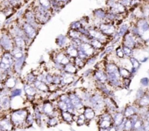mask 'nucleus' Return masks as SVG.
<instances>
[{
    "label": "nucleus",
    "mask_w": 149,
    "mask_h": 131,
    "mask_svg": "<svg viewBox=\"0 0 149 131\" xmlns=\"http://www.w3.org/2000/svg\"><path fill=\"white\" fill-rule=\"evenodd\" d=\"M93 14L99 20H104L106 19L107 12L103 9H97V10H94Z\"/></svg>",
    "instance_id": "nucleus-29"
},
{
    "label": "nucleus",
    "mask_w": 149,
    "mask_h": 131,
    "mask_svg": "<svg viewBox=\"0 0 149 131\" xmlns=\"http://www.w3.org/2000/svg\"><path fill=\"white\" fill-rule=\"evenodd\" d=\"M90 43L97 52H100V51L103 50L105 49V46H106L105 43L96 39H91Z\"/></svg>",
    "instance_id": "nucleus-22"
},
{
    "label": "nucleus",
    "mask_w": 149,
    "mask_h": 131,
    "mask_svg": "<svg viewBox=\"0 0 149 131\" xmlns=\"http://www.w3.org/2000/svg\"><path fill=\"white\" fill-rule=\"evenodd\" d=\"M119 73H120L121 77L122 78H132L133 75H132L131 70L130 69L125 68V67L122 66V65H119Z\"/></svg>",
    "instance_id": "nucleus-26"
},
{
    "label": "nucleus",
    "mask_w": 149,
    "mask_h": 131,
    "mask_svg": "<svg viewBox=\"0 0 149 131\" xmlns=\"http://www.w3.org/2000/svg\"><path fill=\"white\" fill-rule=\"evenodd\" d=\"M0 62L13 66L15 62V58L10 52H1V62Z\"/></svg>",
    "instance_id": "nucleus-15"
},
{
    "label": "nucleus",
    "mask_w": 149,
    "mask_h": 131,
    "mask_svg": "<svg viewBox=\"0 0 149 131\" xmlns=\"http://www.w3.org/2000/svg\"><path fill=\"white\" fill-rule=\"evenodd\" d=\"M68 36H65L63 35H60L59 36H58L55 40V42H56V44L58 45V47L60 49H64L65 46H68L70 43H68Z\"/></svg>",
    "instance_id": "nucleus-20"
},
{
    "label": "nucleus",
    "mask_w": 149,
    "mask_h": 131,
    "mask_svg": "<svg viewBox=\"0 0 149 131\" xmlns=\"http://www.w3.org/2000/svg\"><path fill=\"white\" fill-rule=\"evenodd\" d=\"M114 50H115V49H114V46H113V45H110V46H108V47H106V49H104V53H105V54L109 55V54H111Z\"/></svg>",
    "instance_id": "nucleus-41"
},
{
    "label": "nucleus",
    "mask_w": 149,
    "mask_h": 131,
    "mask_svg": "<svg viewBox=\"0 0 149 131\" xmlns=\"http://www.w3.org/2000/svg\"><path fill=\"white\" fill-rule=\"evenodd\" d=\"M122 45L135 50L137 45V36H135L132 32L130 30L123 38H122Z\"/></svg>",
    "instance_id": "nucleus-5"
},
{
    "label": "nucleus",
    "mask_w": 149,
    "mask_h": 131,
    "mask_svg": "<svg viewBox=\"0 0 149 131\" xmlns=\"http://www.w3.org/2000/svg\"><path fill=\"white\" fill-rule=\"evenodd\" d=\"M61 117L65 123H71L74 121H75V115L74 114H72V113L69 112L68 111L61 112Z\"/></svg>",
    "instance_id": "nucleus-21"
},
{
    "label": "nucleus",
    "mask_w": 149,
    "mask_h": 131,
    "mask_svg": "<svg viewBox=\"0 0 149 131\" xmlns=\"http://www.w3.org/2000/svg\"><path fill=\"white\" fill-rule=\"evenodd\" d=\"M84 114L86 117V120L87 121H90L91 120H93V118L95 116V110L91 107H84Z\"/></svg>",
    "instance_id": "nucleus-24"
},
{
    "label": "nucleus",
    "mask_w": 149,
    "mask_h": 131,
    "mask_svg": "<svg viewBox=\"0 0 149 131\" xmlns=\"http://www.w3.org/2000/svg\"><path fill=\"white\" fill-rule=\"evenodd\" d=\"M1 43V52H11L15 47L14 41L13 36L10 33V32H2L0 39Z\"/></svg>",
    "instance_id": "nucleus-2"
},
{
    "label": "nucleus",
    "mask_w": 149,
    "mask_h": 131,
    "mask_svg": "<svg viewBox=\"0 0 149 131\" xmlns=\"http://www.w3.org/2000/svg\"><path fill=\"white\" fill-rule=\"evenodd\" d=\"M10 118L15 128H20V126L26 125V120L28 117V110L25 108L17 109V110L10 112Z\"/></svg>",
    "instance_id": "nucleus-1"
},
{
    "label": "nucleus",
    "mask_w": 149,
    "mask_h": 131,
    "mask_svg": "<svg viewBox=\"0 0 149 131\" xmlns=\"http://www.w3.org/2000/svg\"><path fill=\"white\" fill-rule=\"evenodd\" d=\"M125 118V114L122 112H115L114 115L113 116V125L116 127L120 125L121 124L123 123L124 120Z\"/></svg>",
    "instance_id": "nucleus-23"
},
{
    "label": "nucleus",
    "mask_w": 149,
    "mask_h": 131,
    "mask_svg": "<svg viewBox=\"0 0 149 131\" xmlns=\"http://www.w3.org/2000/svg\"><path fill=\"white\" fill-rule=\"evenodd\" d=\"M33 85L35 86V88L37 89V91L39 92H42V93H48L49 92V85H47L45 83L42 82V81H39V80L36 79V81L33 83Z\"/></svg>",
    "instance_id": "nucleus-19"
},
{
    "label": "nucleus",
    "mask_w": 149,
    "mask_h": 131,
    "mask_svg": "<svg viewBox=\"0 0 149 131\" xmlns=\"http://www.w3.org/2000/svg\"><path fill=\"white\" fill-rule=\"evenodd\" d=\"M83 26L82 23H81L80 21H75L74 23H72L70 26V28L71 29H74V30H79V29L81 28V27Z\"/></svg>",
    "instance_id": "nucleus-38"
},
{
    "label": "nucleus",
    "mask_w": 149,
    "mask_h": 131,
    "mask_svg": "<svg viewBox=\"0 0 149 131\" xmlns=\"http://www.w3.org/2000/svg\"><path fill=\"white\" fill-rule=\"evenodd\" d=\"M119 2L123 4L124 6H129L131 5L132 0H119Z\"/></svg>",
    "instance_id": "nucleus-42"
},
{
    "label": "nucleus",
    "mask_w": 149,
    "mask_h": 131,
    "mask_svg": "<svg viewBox=\"0 0 149 131\" xmlns=\"http://www.w3.org/2000/svg\"><path fill=\"white\" fill-rule=\"evenodd\" d=\"M131 81H132V78H123L122 79V85H123V88H129L130 85L131 83Z\"/></svg>",
    "instance_id": "nucleus-40"
},
{
    "label": "nucleus",
    "mask_w": 149,
    "mask_h": 131,
    "mask_svg": "<svg viewBox=\"0 0 149 131\" xmlns=\"http://www.w3.org/2000/svg\"><path fill=\"white\" fill-rule=\"evenodd\" d=\"M98 29L104 33L106 36H113L116 33V26L113 24L111 22H108L106 23H101L98 26Z\"/></svg>",
    "instance_id": "nucleus-6"
},
{
    "label": "nucleus",
    "mask_w": 149,
    "mask_h": 131,
    "mask_svg": "<svg viewBox=\"0 0 149 131\" xmlns=\"http://www.w3.org/2000/svg\"><path fill=\"white\" fill-rule=\"evenodd\" d=\"M0 125H1V131H10L14 128L13 123L10 118V114L6 115L5 117H1V121H0Z\"/></svg>",
    "instance_id": "nucleus-11"
},
{
    "label": "nucleus",
    "mask_w": 149,
    "mask_h": 131,
    "mask_svg": "<svg viewBox=\"0 0 149 131\" xmlns=\"http://www.w3.org/2000/svg\"><path fill=\"white\" fill-rule=\"evenodd\" d=\"M78 70H79V68L76 66L75 64H74L73 62H70V63H68V65L64 66L63 71L64 72H68V73L76 75V74L77 73V72H78Z\"/></svg>",
    "instance_id": "nucleus-25"
},
{
    "label": "nucleus",
    "mask_w": 149,
    "mask_h": 131,
    "mask_svg": "<svg viewBox=\"0 0 149 131\" xmlns=\"http://www.w3.org/2000/svg\"><path fill=\"white\" fill-rule=\"evenodd\" d=\"M58 118H59V117H56V116H50V117H48L47 124L48 125L49 127H54V126H55L58 123H59Z\"/></svg>",
    "instance_id": "nucleus-33"
},
{
    "label": "nucleus",
    "mask_w": 149,
    "mask_h": 131,
    "mask_svg": "<svg viewBox=\"0 0 149 131\" xmlns=\"http://www.w3.org/2000/svg\"><path fill=\"white\" fill-rule=\"evenodd\" d=\"M148 18H149V17H148Z\"/></svg>",
    "instance_id": "nucleus-48"
},
{
    "label": "nucleus",
    "mask_w": 149,
    "mask_h": 131,
    "mask_svg": "<svg viewBox=\"0 0 149 131\" xmlns=\"http://www.w3.org/2000/svg\"><path fill=\"white\" fill-rule=\"evenodd\" d=\"M51 56H52V58H51L52 62H58V63L63 65V66L72 62L71 58L67 56V54L65 53L63 49H58V50L54 51Z\"/></svg>",
    "instance_id": "nucleus-3"
},
{
    "label": "nucleus",
    "mask_w": 149,
    "mask_h": 131,
    "mask_svg": "<svg viewBox=\"0 0 149 131\" xmlns=\"http://www.w3.org/2000/svg\"><path fill=\"white\" fill-rule=\"evenodd\" d=\"M26 59V57L22 58V59H15L14 65L13 66V72H14V74L17 75V76H19L20 75V73H21L22 70H23V67H24Z\"/></svg>",
    "instance_id": "nucleus-13"
},
{
    "label": "nucleus",
    "mask_w": 149,
    "mask_h": 131,
    "mask_svg": "<svg viewBox=\"0 0 149 131\" xmlns=\"http://www.w3.org/2000/svg\"><path fill=\"white\" fill-rule=\"evenodd\" d=\"M129 59L130 61L131 65H132V68L136 70H138L140 68V67H141V61H140L138 59H137L135 57H131L129 58Z\"/></svg>",
    "instance_id": "nucleus-34"
},
{
    "label": "nucleus",
    "mask_w": 149,
    "mask_h": 131,
    "mask_svg": "<svg viewBox=\"0 0 149 131\" xmlns=\"http://www.w3.org/2000/svg\"><path fill=\"white\" fill-rule=\"evenodd\" d=\"M23 88L26 96H29V97H36L37 95L38 91L35 88L33 84H29L23 82Z\"/></svg>",
    "instance_id": "nucleus-16"
},
{
    "label": "nucleus",
    "mask_w": 149,
    "mask_h": 131,
    "mask_svg": "<svg viewBox=\"0 0 149 131\" xmlns=\"http://www.w3.org/2000/svg\"><path fill=\"white\" fill-rule=\"evenodd\" d=\"M39 5L42 6L44 8L47 9L48 10H50V11H52L50 0H39Z\"/></svg>",
    "instance_id": "nucleus-36"
},
{
    "label": "nucleus",
    "mask_w": 149,
    "mask_h": 131,
    "mask_svg": "<svg viewBox=\"0 0 149 131\" xmlns=\"http://www.w3.org/2000/svg\"><path fill=\"white\" fill-rule=\"evenodd\" d=\"M23 28V30H24L25 33H26V36L29 38V39L33 40L34 38H36V35L38 33V30L35 27H33L32 25L29 24L27 22H26L25 20H23V23L20 26Z\"/></svg>",
    "instance_id": "nucleus-7"
},
{
    "label": "nucleus",
    "mask_w": 149,
    "mask_h": 131,
    "mask_svg": "<svg viewBox=\"0 0 149 131\" xmlns=\"http://www.w3.org/2000/svg\"><path fill=\"white\" fill-rule=\"evenodd\" d=\"M146 94L149 96V88H148V89H146Z\"/></svg>",
    "instance_id": "nucleus-46"
},
{
    "label": "nucleus",
    "mask_w": 149,
    "mask_h": 131,
    "mask_svg": "<svg viewBox=\"0 0 149 131\" xmlns=\"http://www.w3.org/2000/svg\"><path fill=\"white\" fill-rule=\"evenodd\" d=\"M11 107V97L10 95L1 96V112L3 110L7 111Z\"/></svg>",
    "instance_id": "nucleus-18"
},
{
    "label": "nucleus",
    "mask_w": 149,
    "mask_h": 131,
    "mask_svg": "<svg viewBox=\"0 0 149 131\" xmlns=\"http://www.w3.org/2000/svg\"><path fill=\"white\" fill-rule=\"evenodd\" d=\"M12 7H16L20 3V0H7Z\"/></svg>",
    "instance_id": "nucleus-43"
},
{
    "label": "nucleus",
    "mask_w": 149,
    "mask_h": 131,
    "mask_svg": "<svg viewBox=\"0 0 149 131\" xmlns=\"http://www.w3.org/2000/svg\"><path fill=\"white\" fill-rule=\"evenodd\" d=\"M24 20L26 22H27L28 23H29V24L32 25L36 29H37L38 26L40 25L38 23L36 18V16H35L34 12L32 11V10H26V12L24 13Z\"/></svg>",
    "instance_id": "nucleus-12"
},
{
    "label": "nucleus",
    "mask_w": 149,
    "mask_h": 131,
    "mask_svg": "<svg viewBox=\"0 0 149 131\" xmlns=\"http://www.w3.org/2000/svg\"><path fill=\"white\" fill-rule=\"evenodd\" d=\"M63 49L65 53L67 54V56H68V57L71 58V60H73L74 59H75V58L78 57H79L78 48L73 46L71 43H69L68 46H65V47Z\"/></svg>",
    "instance_id": "nucleus-14"
},
{
    "label": "nucleus",
    "mask_w": 149,
    "mask_h": 131,
    "mask_svg": "<svg viewBox=\"0 0 149 131\" xmlns=\"http://www.w3.org/2000/svg\"><path fill=\"white\" fill-rule=\"evenodd\" d=\"M143 128L146 131H149V120H143Z\"/></svg>",
    "instance_id": "nucleus-44"
},
{
    "label": "nucleus",
    "mask_w": 149,
    "mask_h": 131,
    "mask_svg": "<svg viewBox=\"0 0 149 131\" xmlns=\"http://www.w3.org/2000/svg\"><path fill=\"white\" fill-rule=\"evenodd\" d=\"M72 62L75 64V65L79 68V70L83 68L86 65H87V60L81 59L79 57L73 59Z\"/></svg>",
    "instance_id": "nucleus-30"
},
{
    "label": "nucleus",
    "mask_w": 149,
    "mask_h": 131,
    "mask_svg": "<svg viewBox=\"0 0 149 131\" xmlns=\"http://www.w3.org/2000/svg\"><path fill=\"white\" fill-rule=\"evenodd\" d=\"M122 49H123L124 53H125L126 58H130L134 56V49L127 47V46H123V45H122Z\"/></svg>",
    "instance_id": "nucleus-37"
},
{
    "label": "nucleus",
    "mask_w": 149,
    "mask_h": 131,
    "mask_svg": "<svg viewBox=\"0 0 149 131\" xmlns=\"http://www.w3.org/2000/svg\"><path fill=\"white\" fill-rule=\"evenodd\" d=\"M36 79H37V76H36V74L32 71V72H30L25 76L23 82L29 84H33V83H34V81H36Z\"/></svg>",
    "instance_id": "nucleus-27"
},
{
    "label": "nucleus",
    "mask_w": 149,
    "mask_h": 131,
    "mask_svg": "<svg viewBox=\"0 0 149 131\" xmlns=\"http://www.w3.org/2000/svg\"><path fill=\"white\" fill-rule=\"evenodd\" d=\"M141 85H142V87L146 88H149V78H146V77H144V78H141Z\"/></svg>",
    "instance_id": "nucleus-39"
},
{
    "label": "nucleus",
    "mask_w": 149,
    "mask_h": 131,
    "mask_svg": "<svg viewBox=\"0 0 149 131\" xmlns=\"http://www.w3.org/2000/svg\"><path fill=\"white\" fill-rule=\"evenodd\" d=\"M92 75L95 83H107V74L103 68H95L94 70H93Z\"/></svg>",
    "instance_id": "nucleus-4"
},
{
    "label": "nucleus",
    "mask_w": 149,
    "mask_h": 131,
    "mask_svg": "<svg viewBox=\"0 0 149 131\" xmlns=\"http://www.w3.org/2000/svg\"><path fill=\"white\" fill-rule=\"evenodd\" d=\"M129 31V26H127V24H123L119 27V30H117L116 33H117L121 37L123 38Z\"/></svg>",
    "instance_id": "nucleus-31"
},
{
    "label": "nucleus",
    "mask_w": 149,
    "mask_h": 131,
    "mask_svg": "<svg viewBox=\"0 0 149 131\" xmlns=\"http://www.w3.org/2000/svg\"><path fill=\"white\" fill-rule=\"evenodd\" d=\"M89 34L92 39H96L97 40H100V41L103 42V43H107L109 41V36L105 35L104 33H102L98 28H90L89 29Z\"/></svg>",
    "instance_id": "nucleus-8"
},
{
    "label": "nucleus",
    "mask_w": 149,
    "mask_h": 131,
    "mask_svg": "<svg viewBox=\"0 0 149 131\" xmlns=\"http://www.w3.org/2000/svg\"><path fill=\"white\" fill-rule=\"evenodd\" d=\"M115 56L117 59H125V54L124 53L123 49H122V45H119L115 49Z\"/></svg>",
    "instance_id": "nucleus-32"
},
{
    "label": "nucleus",
    "mask_w": 149,
    "mask_h": 131,
    "mask_svg": "<svg viewBox=\"0 0 149 131\" xmlns=\"http://www.w3.org/2000/svg\"><path fill=\"white\" fill-rule=\"evenodd\" d=\"M13 38V41H14V44L15 46H17V47L20 48V49H23L25 51L28 50V46L27 43H26V40H25L23 38L20 37V36H14Z\"/></svg>",
    "instance_id": "nucleus-17"
},
{
    "label": "nucleus",
    "mask_w": 149,
    "mask_h": 131,
    "mask_svg": "<svg viewBox=\"0 0 149 131\" xmlns=\"http://www.w3.org/2000/svg\"><path fill=\"white\" fill-rule=\"evenodd\" d=\"M23 92H24L23 88L22 89V88H15L10 91V96L11 98H13V97H20V96H22V94H23Z\"/></svg>",
    "instance_id": "nucleus-35"
},
{
    "label": "nucleus",
    "mask_w": 149,
    "mask_h": 131,
    "mask_svg": "<svg viewBox=\"0 0 149 131\" xmlns=\"http://www.w3.org/2000/svg\"><path fill=\"white\" fill-rule=\"evenodd\" d=\"M81 36V33H80L79 30H74V29H70L69 31L68 32V34L67 36L69 39V40L71 39H80Z\"/></svg>",
    "instance_id": "nucleus-28"
},
{
    "label": "nucleus",
    "mask_w": 149,
    "mask_h": 131,
    "mask_svg": "<svg viewBox=\"0 0 149 131\" xmlns=\"http://www.w3.org/2000/svg\"><path fill=\"white\" fill-rule=\"evenodd\" d=\"M63 2H65V1H68V0H62Z\"/></svg>",
    "instance_id": "nucleus-47"
},
{
    "label": "nucleus",
    "mask_w": 149,
    "mask_h": 131,
    "mask_svg": "<svg viewBox=\"0 0 149 131\" xmlns=\"http://www.w3.org/2000/svg\"><path fill=\"white\" fill-rule=\"evenodd\" d=\"M61 86L62 88L63 87L67 86V85H69L71 84L74 83L76 81L75 75H73V74L68 73L66 72H61Z\"/></svg>",
    "instance_id": "nucleus-9"
},
{
    "label": "nucleus",
    "mask_w": 149,
    "mask_h": 131,
    "mask_svg": "<svg viewBox=\"0 0 149 131\" xmlns=\"http://www.w3.org/2000/svg\"><path fill=\"white\" fill-rule=\"evenodd\" d=\"M18 81V76L16 75H12L9 76L3 83H1V87H4L12 90L15 88Z\"/></svg>",
    "instance_id": "nucleus-10"
},
{
    "label": "nucleus",
    "mask_w": 149,
    "mask_h": 131,
    "mask_svg": "<svg viewBox=\"0 0 149 131\" xmlns=\"http://www.w3.org/2000/svg\"><path fill=\"white\" fill-rule=\"evenodd\" d=\"M99 131H109V128H100Z\"/></svg>",
    "instance_id": "nucleus-45"
}]
</instances>
